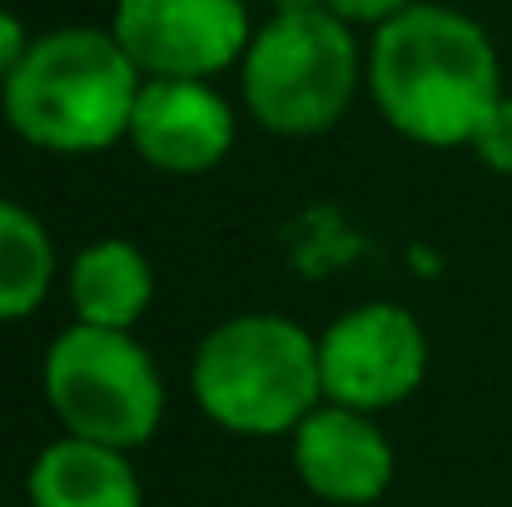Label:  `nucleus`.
Wrapping results in <instances>:
<instances>
[{"instance_id": "nucleus-1", "label": "nucleus", "mask_w": 512, "mask_h": 507, "mask_svg": "<svg viewBox=\"0 0 512 507\" xmlns=\"http://www.w3.org/2000/svg\"><path fill=\"white\" fill-rule=\"evenodd\" d=\"M368 90L378 115L413 145H473L488 110L508 95L488 30L448 5H408L373 30Z\"/></svg>"}, {"instance_id": "nucleus-2", "label": "nucleus", "mask_w": 512, "mask_h": 507, "mask_svg": "<svg viewBox=\"0 0 512 507\" xmlns=\"http://www.w3.org/2000/svg\"><path fill=\"white\" fill-rule=\"evenodd\" d=\"M145 75L110 30L60 25L30 40L15 75L0 85L5 125L45 155H100L130 140V115Z\"/></svg>"}, {"instance_id": "nucleus-3", "label": "nucleus", "mask_w": 512, "mask_h": 507, "mask_svg": "<svg viewBox=\"0 0 512 507\" xmlns=\"http://www.w3.org/2000/svg\"><path fill=\"white\" fill-rule=\"evenodd\" d=\"M199 413L234 438H294L324 403L319 338L284 314H239L199 338L189 363Z\"/></svg>"}, {"instance_id": "nucleus-4", "label": "nucleus", "mask_w": 512, "mask_h": 507, "mask_svg": "<svg viewBox=\"0 0 512 507\" xmlns=\"http://www.w3.org/2000/svg\"><path fill=\"white\" fill-rule=\"evenodd\" d=\"M358 75V40L329 10H274L239 60L249 115L269 135L294 140L339 125L358 95Z\"/></svg>"}, {"instance_id": "nucleus-5", "label": "nucleus", "mask_w": 512, "mask_h": 507, "mask_svg": "<svg viewBox=\"0 0 512 507\" xmlns=\"http://www.w3.org/2000/svg\"><path fill=\"white\" fill-rule=\"evenodd\" d=\"M45 403L70 438L130 453L165 418V378L130 329L70 324L45 353Z\"/></svg>"}, {"instance_id": "nucleus-6", "label": "nucleus", "mask_w": 512, "mask_h": 507, "mask_svg": "<svg viewBox=\"0 0 512 507\" xmlns=\"http://www.w3.org/2000/svg\"><path fill=\"white\" fill-rule=\"evenodd\" d=\"M319 378H324V403L383 413L423 388L428 334L403 304L388 299L353 304L319 334Z\"/></svg>"}, {"instance_id": "nucleus-7", "label": "nucleus", "mask_w": 512, "mask_h": 507, "mask_svg": "<svg viewBox=\"0 0 512 507\" xmlns=\"http://www.w3.org/2000/svg\"><path fill=\"white\" fill-rule=\"evenodd\" d=\"M110 35L145 80H214L244 60L254 25L244 0H120Z\"/></svg>"}, {"instance_id": "nucleus-8", "label": "nucleus", "mask_w": 512, "mask_h": 507, "mask_svg": "<svg viewBox=\"0 0 512 507\" xmlns=\"http://www.w3.org/2000/svg\"><path fill=\"white\" fill-rule=\"evenodd\" d=\"M294 473L299 483L339 507H368L393 488L398 458L388 433L373 423V413L343 408V403H319L289 438Z\"/></svg>"}, {"instance_id": "nucleus-9", "label": "nucleus", "mask_w": 512, "mask_h": 507, "mask_svg": "<svg viewBox=\"0 0 512 507\" xmlns=\"http://www.w3.org/2000/svg\"><path fill=\"white\" fill-rule=\"evenodd\" d=\"M234 110L209 80H145L135 115H130V145L135 155L160 174H204L224 165L234 150Z\"/></svg>"}, {"instance_id": "nucleus-10", "label": "nucleus", "mask_w": 512, "mask_h": 507, "mask_svg": "<svg viewBox=\"0 0 512 507\" xmlns=\"http://www.w3.org/2000/svg\"><path fill=\"white\" fill-rule=\"evenodd\" d=\"M25 498L30 507H145V488L125 448L65 433L35 453L25 473Z\"/></svg>"}, {"instance_id": "nucleus-11", "label": "nucleus", "mask_w": 512, "mask_h": 507, "mask_svg": "<svg viewBox=\"0 0 512 507\" xmlns=\"http://www.w3.org/2000/svg\"><path fill=\"white\" fill-rule=\"evenodd\" d=\"M155 304V269L130 239H95L70 264V309L90 329H135Z\"/></svg>"}, {"instance_id": "nucleus-12", "label": "nucleus", "mask_w": 512, "mask_h": 507, "mask_svg": "<svg viewBox=\"0 0 512 507\" xmlns=\"http://www.w3.org/2000/svg\"><path fill=\"white\" fill-rule=\"evenodd\" d=\"M55 284V239L15 199H0V324L30 319Z\"/></svg>"}, {"instance_id": "nucleus-13", "label": "nucleus", "mask_w": 512, "mask_h": 507, "mask_svg": "<svg viewBox=\"0 0 512 507\" xmlns=\"http://www.w3.org/2000/svg\"><path fill=\"white\" fill-rule=\"evenodd\" d=\"M468 150L493 169V174H512V95H503V100L488 110V120L478 125V135H473Z\"/></svg>"}, {"instance_id": "nucleus-14", "label": "nucleus", "mask_w": 512, "mask_h": 507, "mask_svg": "<svg viewBox=\"0 0 512 507\" xmlns=\"http://www.w3.org/2000/svg\"><path fill=\"white\" fill-rule=\"evenodd\" d=\"M408 5L413 0H274V10H329L343 25H373V30Z\"/></svg>"}, {"instance_id": "nucleus-15", "label": "nucleus", "mask_w": 512, "mask_h": 507, "mask_svg": "<svg viewBox=\"0 0 512 507\" xmlns=\"http://www.w3.org/2000/svg\"><path fill=\"white\" fill-rule=\"evenodd\" d=\"M25 50H30V35H25V25H20L10 10H0V85L15 75V65L25 60Z\"/></svg>"}]
</instances>
